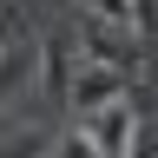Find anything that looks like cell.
Here are the masks:
<instances>
[{"instance_id":"6da1fadb","label":"cell","mask_w":158,"mask_h":158,"mask_svg":"<svg viewBox=\"0 0 158 158\" xmlns=\"http://www.w3.org/2000/svg\"><path fill=\"white\" fill-rule=\"evenodd\" d=\"M73 112H99V106H112V99H132V66H112V59H86V53H73Z\"/></svg>"},{"instance_id":"7a4b0ae2","label":"cell","mask_w":158,"mask_h":158,"mask_svg":"<svg viewBox=\"0 0 158 158\" xmlns=\"http://www.w3.org/2000/svg\"><path fill=\"white\" fill-rule=\"evenodd\" d=\"M79 53H86V59H112V66H138L145 33H138V27H118V20L86 13V20H79Z\"/></svg>"},{"instance_id":"3957f363","label":"cell","mask_w":158,"mask_h":158,"mask_svg":"<svg viewBox=\"0 0 158 158\" xmlns=\"http://www.w3.org/2000/svg\"><path fill=\"white\" fill-rule=\"evenodd\" d=\"M86 125H92L99 145H106V158H132L138 152V112H132V99H112V106L86 112Z\"/></svg>"},{"instance_id":"277c9868","label":"cell","mask_w":158,"mask_h":158,"mask_svg":"<svg viewBox=\"0 0 158 158\" xmlns=\"http://www.w3.org/2000/svg\"><path fill=\"white\" fill-rule=\"evenodd\" d=\"M27 73H33V53H20V46H7V53H0V106H7L20 86H27Z\"/></svg>"},{"instance_id":"5b68a950","label":"cell","mask_w":158,"mask_h":158,"mask_svg":"<svg viewBox=\"0 0 158 158\" xmlns=\"http://www.w3.org/2000/svg\"><path fill=\"white\" fill-rule=\"evenodd\" d=\"M79 13H99V20H118V27H138V33H145L138 0H79Z\"/></svg>"},{"instance_id":"8992f818","label":"cell","mask_w":158,"mask_h":158,"mask_svg":"<svg viewBox=\"0 0 158 158\" xmlns=\"http://www.w3.org/2000/svg\"><path fill=\"white\" fill-rule=\"evenodd\" d=\"M53 158H106V145H99V138H92V125L79 118V125H73V132L53 145Z\"/></svg>"},{"instance_id":"52a82bcc","label":"cell","mask_w":158,"mask_h":158,"mask_svg":"<svg viewBox=\"0 0 158 158\" xmlns=\"http://www.w3.org/2000/svg\"><path fill=\"white\" fill-rule=\"evenodd\" d=\"M0 46H13V20H0Z\"/></svg>"},{"instance_id":"ba28073f","label":"cell","mask_w":158,"mask_h":158,"mask_svg":"<svg viewBox=\"0 0 158 158\" xmlns=\"http://www.w3.org/2000/svg\"><path fill=\"white\" fill-rule=\"evenodd\" d=\"M13 152H20V145H13ZM13 152H0V158H13Z\"/></svg>"},{"instance_id":"9c48e42d","label":"cell","mask_w":158,"mask_h":158,"mask_svg":"<svg viewBox=\"0 0 158 158\" xmlns=\"http://www.w3.org/2000/svg\"><path fill=\"white\" fill-rule=\"evenodd\" d=\"M152 158H158V152H152Z\"/></svg>"}]
</instances>
